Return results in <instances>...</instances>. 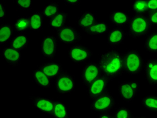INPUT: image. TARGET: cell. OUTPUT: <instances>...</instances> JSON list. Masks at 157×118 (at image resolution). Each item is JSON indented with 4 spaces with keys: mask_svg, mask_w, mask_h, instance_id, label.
<instances>
[{
    "mask_svg": "<svg viewBox=\"0 0 157 118\" xmlns=\"http://www.w3.org/2000/svg\"><path fill=\"white\" fill-rule=\"evenodd\" d=\"M116 105V99L109 91L104 95L93 99L90 103V109L93 113L99 114L110 112L115 108Z\"/></svg>",
    "mask_w": 157,
    "mask_h": 118,
    "instance_id": "cell-6",
    "label": "cell"
},
{
    "mask_svg": "<svg viewBox=\"0 0 157 118\" xmlns=\"http://www.w3.org/2000/svg\"><path fill=\"white\" fill-rule=\"evenodd\" d=\"M97 13L91 10L81 12L77 19V25L83 31L97 22Z\"/></svg>",
    "mask_w": 157,
    "mask_h": 118,
    "instance_id": "cell-18",
    "label": "cell"
},
{
    "mask_svg": "<svg viewBox=\"0 0 157 118\" xmlns=\"http://www.w3.org/2000/svg\"><path fill=\"white\" fill-rule=\"evenodd\" d=\"M146 6L148 14L157 11V0H148L146 1Z\"/></svg>",
    "mask_w": 157,
    "mask_h": 118,
    "instance_id": "cell-33",
    "label": "cell"
},
{
    "mask_svg": "<svg viewBox=\"0 0 157 118\" xmlns=\"http://www.w3.org/2000/svg\"><path fill=\"white\" fill-rule=\"evenodd\" d=\"M29 42V37L26 33H19L13 36L9 43V46L22 51L28 47Z\"/></svg>",
    "mask_w": 157,
    "mask_h": 118,
    "instance_id": "cell-23",
    "label": "cell"
},
{
    "mask_svg": "<svg viewBox=\"0 0 157 118\" xmlns=\"http://www.w3.org/2000/svg\"><path fill=\"white\" fill-rule=\"evenodd\" d=\"M54 88L60 95L71 94L75 90V78L67 70H64L54 80Z\"/></svg>",
    "mask_w": 157,
    "mask_h": 118,
    "instance_id": "cell-4",
    "label": "cell"
},
{
    "mask_svg": "<svg viewBox=\"0 0 157 118\" xmlns=\"http://www.w3.org/2000/svg\"><path fill=\"white\" fill-rule=\"evenodd\" d=\"M60 11V4L59 2H50L48 4L44 6L42 10V12L44 17L48 18V19L55 16Z\"/></svg>",
    "mask_w": 157,
    "mask_h": 118,
    "instance_id": "cell-29",
    "label": "cell"
},
{
    "mask_svg": "<svg viewBox=\"0 0 157 118\" xmlns=\"http://www.w3.org/2000/svg\"><path fill=\"white\" fill-rule=\"evenodd\" d=\"M13 25L15 33L17 34L25 33L28 29H30V22L28 16H20L17 17L14 21Z\"/></svg>",
    "mask_w": 157,
    "mask_h": 118,
    "instance_id": "cell-28",
    "label": "cell"
},
{
    "mask_svg": "<svg viewBox=\"0 0 157 118\" xmlns=\"http://www.w3.org/2000/svg\"><path fill=\"white\" fill-rule=\"evenodd\" d=\"M97 118H113V113L111 112H105L99 113Z\"/></svg>",
    "mask_w": 157,
    "mask_h": 118,
    "instance_id": "cell-37",
    "label": "cell"
},
{
    "mask_svg": "<svg viewBox=\"0 0 157 118\" xmlns=\"http://www.w3.org/2000/svg\"><path fill=\"white\" fill-rule=\"evenodd\" d=\"M101 75L112 81L122 77L124 72L122 53L115 49H108L101 53L98 62Z\"/></svg>",
    "mask_w": 157,
    "mask_h": 118,
    "instance_id": "cell-1",
    "label": "cell"
},
{
    "mask_svg": "<svg viewBox=\"0 0 157 118\" xmlns=\"http://www.w3.org/2000/svg\"><path fill=\"white\" fill-rule=\"evenodd\" d=\"M113 117V118H133L134 116L132 111L128 107L121 106L114 111Z\"/></svg>",
    "mask_w": 157,
    "mask_h": 118,
    "instance_id": "cell-31",
    "label": "cell"
},
{
    "mask_svg": "<svg viewBox=\"0 0 157 118\" xmlns=\"http://www.w3.org/2000/svg\"><path fill=\"white\" fill-rule=\"evenodd\" d=\"M132 10L134 14H147L146 0H135L132 3Z\"/></svg>",
    "mask_w": 157,
    "mask_h": 118,
    "instance_id": "cell-30",
    "label": "cell"
},
{
    "mask_svg": "<svg viewBox=\"0 0 157 118\" xmlns=\"http://www.w3.org/2000/svg\"><path fill=\"white\" fill-rule=\"evenodd\" d=\"M109 80L105 76H99L87 87V93L91 100L95 99L109 92Z\"/></svg>",
    "mask_w": 157,
    "mask_h": 118,
    "instance_id": "cell-11",
    "label": "cell"
},
{
    "mask_svg": "<svg viewBox=\"0 0 157 118\" xmlns=\"http://www.w3.org/2000/svg\"><path fill=\"white\" fill-rule=\"evenodd\" d=\"M0 56L8 65L13 67L19 66L22 63V51L10 47V46L4 47L2 50L0 52Z\"/></svg>",
    "mask_w": 157,
    "mask_h": 118,
    "instance_id": "cell-13",
    "label": "cell"
},
{
    "mask_svg": "<svg viewBox=\"0 0 157 118\" xmlns=\"http://www.w3.org/2000/svg\"><path fill=\"white\" fill-rule=\"evenodd\" d=\"M140 104L147 112L157 113V95H147L140 100Z\"/></svg>",
    "mask_w": 157,
    "mask_h": 118,
    "instance_id": "cell-26",
    "label": "cell"
},
{
    "mask_svg": "<svg viewBox=\"0 0 157 118\" xmlns=\"http://www.w3.org/2000/svg\"><path fill=\"white\" fill-rule=\"evenodd\" d=\"M127 37V32H125L123 28L113 27L107 34V42L110 47L115 48L122 45Z\"/></svg>",
    "mask_w": 157,
    "mask_h": 118,
    "instance_id": "cell-14",
    "label": "cell"
},
{
    "mask_svg": "<svg viewBox=\"0 0 157 118\" xmlns=\"http://www.w3.org/2000/svg\"><path fill=\"white\" fill-rule=\"evenodd\" d=\"M38 67L52 81L55 80L65 70L63 69V64L55 61L42 62L39 65Z\"/></svg>",
    "mask_w": 157,
    "mask_h": 118,
    "instance_id": "cell-16",
    "label": "cell"
},
{
    "mask_svg": "<svg viewBox=\"0 0 157 118\" xmlns=\"http://www.w3.org/2000/svg\"><path fill=\"white\" fill-rule=\"evenodd\" d=\"M124 72L129 76H138L144 70V60L137 49H128L122 53Z\"/></svg>",
    "mask_w": 157,
    "mask_h": 118,
    "instance_id": "cell-3",
    "label": "cell"
},
{
    "mask_svg": "<svg viewBox=\"0 0 157 118\" xmlns=\"http://www.w3.org/2000/svg\"><path fill=\"white\" fill-rule=\"evenodd\" d=\"M81 0H65L64 3L68 6H78L81 3Z\"/></svg>",
    "mask_w": 157,
    "mask_h": 118,
    "instance_id": "cell-36",
    "label": "cell"
},
{
    "mask_svg": "<svg viewBox=\"0 0 157 118\" xmlns=\"http://www.w3.org/2000/svg\"><path fill=\"white\" fill-rule=\"evenodd\" d=\"M149 22L152 25V26H157V11L151 12L147 14Z\"/></svg>",
    "mask_w": 157,
    "mask_h": 118,
    "instance_id": "cell-34",
    "label": "cell"
},
{
    "mask_svg": "<svg viewBox=\"0 0 157 118\" xmlns=\"http://www.w3.org/2000/svg\"><path fill=\"white\" fill-rule=\"evenodd\" d=\"M101 76V70L98 62H90L85 63L81 70L82 83L86 88Z\"/></svg>",
    "mask_w": 157,
    "mask_h": 118,
    "instance_id": "cell-10",
    "label": "cell"
},
{
    "mask_svg": "<svg viewBox=\"0 0 157 118\" xmlns=\"http://www.w3.org/2000/svg\"><path fill=\"white\" fill-rule=\"evenodd\" d=\"M30 30L34 33H40L43 30L44 16L42 11L35 10L28 16Z\"/></svg>",
    "mask_w": 157,
    "mask_h": 118,
    "instance_id": "cell-19",
    "label": "cell"
},
{
    "mask_svg": "<svg viewBox=\"0 0 157 118\" xmlns=\"http://www.w3.org/2000/svg\"><path fill=\"white\" fill-rule=\"evenodd\" d=\"M131 16L124 10H113L109 14V20L114 27L124 28L128 25Z\"/></svg>",
    "mask_w": 157,
    "mask_h": 118,
    "instance_id": "cell-17",
    "label": "cell"
},
{
    "mask_svg": "<svg viewBox=\"0 0 157 118\" xmlns=\"http://www.w3.org/2000/svg\"><path fill=\"white\" fill-rule=\"evenodd\" d=\"M133 118H148V117H146V116H136V117H134Z\"/></svg>",
    "mask_w": 157,
    "mask_h": 118,
    "instance_id": "cell-38",
    "label": "cell"
},
{
    "mask_svg": "<svg viewBox=\"0 0 157 118\" xmlns=\"http://www.w3.org/2000/svg\"><path fill=\"white\" fill-rule=\"evenodd\" d=\"M17 8L23 11L30 10L33 7V2L32 0H15L13 2Z\"/></svg>",
    "mask_w": 157,
    "mask_h": 118,
    "instance_id": "cell-32",
    "label": "cell"
},
{
    "mask_svg": "<svg viewBox=\"0 0 157 118\" xmlns=\"http://www.w3.org/2000/svg\"><path fill=\"white\" fill-rule=\"evenodd\" d=\"M52 117L53 118H70L69 107L61 101H56Z\"/></svg>",
    "mask_w": 157,
    "mask_h": 118,
    "instance_id": "cell-27",
    "label": "cell"
},
{
    "mask_svg": "<svg viewBox=\"0 0 157 118\" xmlns=\"http://www.w3.org/2000/svg\"><path fill=\"white\" fill-rule=\"evenodd\" d=\"M32 104L39 113L52 116L55 105V100L52 97L30 96Z\"/></svg>",
    "mask_w": 157,
    "mask_h": 118,
    "instance_id": "cell-12",
    "label": "cell"
},
{
    "mask_svg": "<svg viewBox=\"0 0 157 118\" xmlns=\"http://www.w3.org/2000/svg\"><path fill=\"white\" fill-rule=\"evenodd\" d=\"M109 31V26L108 22L105 21H97L91 26L84 31V32L92 37H101L108 34Z\"/></svg>",
    "mask_w": 157,
    "mask_h": 118,
    "instance_id": "cell-22",
    "label": "cell"
},
{
    "mask_svg": "<svg viewBox=\"0 0 157 118\" xmlns=\"http://www.w3.org/2000/svg\"><path fill=\"white\" fill-rule=\"evenodd\" d=\"M69 13L63 11V10H60L55 16L48 19V26L53 28V29L58 31L60 28L67 25V21L69 20Z\"/></svg>",
    "mask_w": 157,
    "mask_h": 118,
    "instance_id": "cell-20",
    "label": "cell"
},
{
    "mask_svg": "<svg viewBox=\"0 0 157 118\" xmlns=\"http://www.w3.org/2000/svg\"><path fill=\"white\" fill-rule=\"evenodd\" d=\"M32 76H33L34 82L38 87L46 89L51 87L52 80L38 67L33 70Z\"/></svg>",
    "mask_w": 157,
    "mask_h": 118,
    "instance_id": "cell-21",
    "label": "cell"
},
{
    "mask_svg": "<svg viewBox=\"0 0 157 118\" xmlns=\"http://www.w3.org/2000/svg\"><path fill=\"white\" fill-rule=\"evenodd\" d=\"M147 14H134L128 25L127 35L134 39L146 37L152 31Z\"/></svg>",
    "mask_w": 157,
    "mask_h": 118,
    "instance_id": "cell-2",
    "label": "cell"
},
{
    "mask_svg": "<svg viewBox=\"0 0 157 118\" xmlns=\"http://www.w3.org/2000/svg\"><path fill=\"white\" fill-rule=\"evenodd\" d=\"M144 76L151 87H157V58H149L144 62Z\"/></svg>",
    "mask_w": 157,
    "mask_h": 118,
    "instance_id": "cell-15",
    "label": "cell"
},
{
    "mask_svg": "<svg viewBox=\"0 0 157 118\" xmlns=\"http://www.w3.org/2000/svg\"><path fill=\"white\" fill-rule=\"evenodd\" d=\"M14 33L13 25L10 22H2L0 24V45L10 43Z\"/></svg>",
    "mask_w": 157,
    "mask_h": 118,
    "instance_id": "cell-24",
    "label": "cell"
},
{
    "mask_svg": "<svg viewBox=\"0 0 157 118\" xmlns=\"http://www.w3.org/2000/svg\"><path fill=\"white\" fill-rule=\"evenodd\" d=\"M6 4L3 2L0 3V20L3 21L6 17Z\"/></svg>",
    "mask_w": 157,
    "mask_h": 118,
    "instance_id": "cell-35",
    "label": "cell"
},
{
    "mask_svg": "<svg viewBox=\"0 0 157 118\" xmlns=\"http://www.w3.org/2000/svg\"><path fill=\"white\" fill-rule=\"evenodd\" d=\"M144 48L148 53H157V30L151 31L146 36Z\"/></svg>",
    "mask_w": 157,
    "mask_h": 118,
    "instance_id": "cell-25",
    "label": "cell"
},
{
    "mask_svg": "<svg viewBox=\"0 0 157 118\" xmlns=\"http://www.w3.org/2000/svg\"><path fill=\"white\" fill-rule=\"evenodd\" d=\"M68 56L74 63L81 65L90 62L94 52L90 48L78 43L71 46L68 50Z\"/></svg>",
    "mask_w": 157,
    "mask_h": 118,
    "instance_id": "cell-7",
    "label": "cell"
},
{
    "mask_svg": "<svg viewBox=\"0 0 157 118\" xmlns=\"http://www.w3.org/2000/svg\"><path fill=\"white\" fill-rule=\"evenodd\" d=\"M56 37L59 43L71 46L78 44L83 39L77 28L67 24L56 31Z\"/></svg>",
    "mask_w": 157,
    "mask_h": 118,
    "instance_id": "cell-8",
    "label": "cell"
},
{
    "mask_svg": "<svg viewBox=\"0 0 157 118\" xmlns=\"http://www.w3.org/2000/svg\"><path fill=\"white\" fill-rule=\"evenodd\" d=\"M140 84L138 81H120L117 83V94L119 97L126 103H132L140 91Z\"/></svg>",
    "mask_w": 157,
    "mask_h": 118,
    "instance_id": "cell-5",
    "label": "cell"
},
{
    "mask_svg": "<svg viewBox=\"0 0 157 118\" xmlns=\"http://www.w3.org/2000/svg\"><path fill=\"white\" fill-rule=\"evenodd\" d=\"M59 41L56 36L47 35L43 36L40 43V51L43 58L48 61H55L57 54Z\"/></svg>",
    "mask_w": 157,
    "mask_h": 118,
    "instance_id": "cell-9",
    "label": "cell"
}]
</instances>
